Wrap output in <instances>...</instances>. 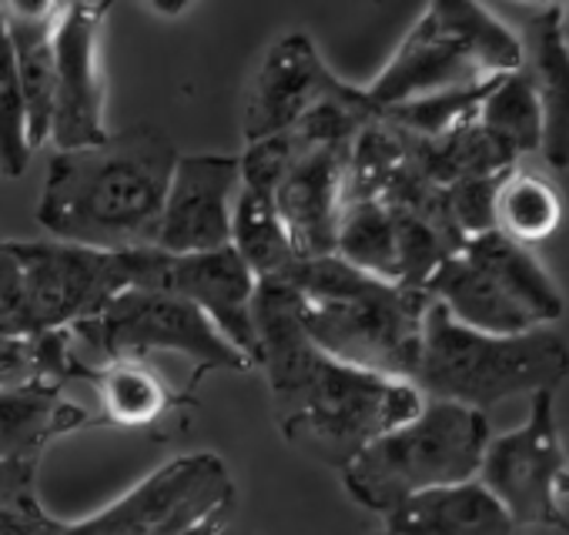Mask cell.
Listing matches in <instances>:
<instances>
[{
    "label": "cell",
    "instance_id": "30",
    "mask_svg": "<svg viewBox=\"0 0 569 535\" xmlns=\"http://www.w3.org/2000/svg\"><path fill=\"white\" fill-rule=\"evenodd\" d=\"M559 24H562V38H566V48H569V8H562Z\"/></svg>",
    "mask_w": 569,
    "mask_h": 535
},
{
    "label": "cell",
    "instance_id": "4",
    "mask_svg": "<svg viewBox=\"0 0 569 535\" xmlns=\"http://www.w3.org/2000/svg\"><path fill=\"white\" fill-rule=\"evenodd\" d=\"M158 248L94 251L64 241H0V339L68 332L131 289H148Z\"/></svg>",
    "mask_w": 569,
    "mask_h": 535
},
{
    "label": "cell",
    "instance_id": "5",
    "mask_svg": "<svg viewBox=\"0 0 569 535\" xmlns=\"http://www.w3.org/2000/svg\"><path fill=\"white\" fill-rule=\"evenodd\" d=\"M569 375V349L552 329L486 335L459 325L429 299L412 385L429 402L482 412L512 398L556 392Z\"/></svg>",
    "mask_w": 569,
    "mask_h": 535
},
{
    "label": "cell",
    "instance_id": "15",
    "mask_svg": "<svg viewBox=\"0 0 569 535\" xmlns=\"http://www.w3.org/2000/svg\"><path fill=\"white\" fill-rule=\"evenodd\" d=\"M148 289L171 292L191 302L251 365H258V339L251 319L258 282L231 248H218L204 254L158 251Z\"/></svg>",
    "mask_w": 569,
    "mask_h": 535
},
{
    "label": "cell",
    "instance_id": "13",
    "mask_svg": "<svg viewBox=\"0 0 569 535\" xmlns=\"http://www.w3.org/2000/svg\"><path fill=\"white\" fill-rule=\"evenodd\" d=\"M356 94L342 84L306 34L278 38L261 58L244 98V141H268L289 134L312 111Z\"/></svg>",
    "mask_w": 569,
    "mask_h": 535
},
{
    "label": "cell",
    "instance_id": "23",
    "mask_svg": "<svg viewBox=\"0 0 569 535\" xmlns=\"http://www.w3.org/2000/svg\"><path fill=\"white\" fill-rule=\"evenodd\" d=\"M562 224V198L536 171L512 168L502 174L492 201V228L522 248H532L556 234Z\"/></svg>",
    "mask_w": 569,
    "mask_h": 535
},
{
    "label": "cell",
    "instance_id": "7",
    "mask_svg": "<svg viewBox=\"0 0 569 535\" xmlns=\"http://www.w3.org/2000/svg\"><path fill=\"white\" fill-rule=\"evenodd\" d=\"M489 438L482 412L426 398L419 415L366 445L342 468V485L362 508L386 518L419 492L476 478Z\"/></svg>",
    "mask_w": 569,
    "mask_h": 535
},
{
    "label": "cell",
    "instance_id": "1",
    "mask_svg": "<svg viewBox=\"0 0 569 535\" xmlns=\"http://www.w3.org/2000/svg\"><path fill=\"white\" fill-rule=\"evenodd\" d=\"M251 319L254 369L268 375L274 422L296 448L342 472L366 445L419 415L426 398L412 382L352 369L309 339L292 285L258 282Z\"/></svg>",
    "mask_w": 569,
    "mask_h": 535
},
{
    "label": "cell",
    "instance_id": "8",
    "mask_svg": "<svg viewBox=\"0 0 569 535\" xmlns=\"http://www.w3.org/2000/svg\"><path fill=\"white\" fill-rule=\"evenodd\" d=\"M459 325L486 335H526L562 319V292L532 248L496 228L466 238L422 289Z\"/></svg>",
    "mask_w": 569,
    "mask_h": 535
},
{
    "label": "cell",
    "instance_id": "24",
    "mask_svg": "<svg viewBox=\"0 0 569 535\" xmlns=\"http://www.w3.org/2000/svg\"><path fill=\"white\" fill-rule=\"evenodd\" d=\"M476 124L512 168H519L526 154L539 151L542 124H539V108H536V98L522 68L492 81L489 94L482 98L476 111Z\"/></svg>",
    "mask_w": 569,
    "mask_h": 535
},
{
    "label": "cell",
    "instance_id": "6",
    "mask_svg": "<svg viewBox=\"0 0 569 535\" xmlns=\"http://www.w3.org/2000/svg\"><path fill=\"white\" fill-rule=\"evenodd\" d=\"M519 68V38L492 11L469 0H439L422 11L366 94L382 114L412 101L482 88Z\"/></svg>",
    "mask_w": 569,
    "mask_h": 535
},
{
    "label": "cell",
    "instance_id": "17",
    "mask_svg": "<svg viewBox=\"0 0 569 535\" xmlns=\"http://www.w3.org/2000/svg\"><path fill=\"white\" fill-rule=\"evenodd\" d=\"M562 8H539L526 14L519 38L522 74L539 108V151L552 171L569 168V48L559 24Z\"/></svg>",
    "mask_w": 569,
    "mask_h": 535
},
{
    "label": "cell",
    "instance_id": "14",
    "mask_svg": "<svg viewBox=\"0 0 569 535\" xmlns=\"http://www.w3.org/2000/svg\"><path fill=\"white\" fill-rule=\"evenodd\" d=\"M238 191L241 164L234 154H178L154 248L164 254H204L231 248V214Z\"/></svg>",
    "mask_w": 569,
    "mask_h": 535
},
{
    "label": "cell",
    "instance_id": "11",
    "mask_svg": "<svg viewBox=\"0 0 569 535\" xmlns=\"http://www.w3.org/2000/svg\"><path fill=\"white\" fill-rule=\"evenodd\" d=\"M476 478L499 498L516 525L569 528L556 502V492L566 478L556 392H536L529 418L519 428L489 438Z\"/></svg>",
    "mask_w": 569,
    "mask_h": 535
},
{
    "label": "cell",
    "instance_id": "10",
    "mask_svg": "<svg viewBox=\"0 0 569 535\" xmlns=\"http://www.w3.org/2000/svg\"><path fill=\"white\" fill-rule=\"evenodd\" d=\"M234 482L214 452L171 458L108 508L61 522L54 535H178L211 518H231Z\"/></svg>",
    "mask_w": 569,
    "mask_h": 535
},
{
    "label": "cell",
    "instance_id": "28",
    "mask_svg": "<svg viewBox=\"0 0 569 535\" xmlns=\"http://www.w3.org/2000/svg\"><path fill=\"white\" fill-rule=\"evenodd\" d=\"M38 498V465L0 462V505H31Z\"/></svg>",
    "mask_w": 569,
    "mask_h": 535
},
{
    "label": "cell",
    "instance_id": "22",
    "mask_svg": "<svg viewBox=\"0 0 569 535\" xmlns=\"http://www.w3.org/2000/svg\"><path fill=\"white\" fill-rule=\"evenodd\" d=\"M231 251L244 261L254 282H284L299 254L289 241V231L278 221L268 198L241 188L231 214Z\"/></svg>",
    "mask_w": 569,
    "mask_h": 535
},
{
    "label": "cell",
    "instance_id": "26",
    "mask_svg": "<svg viewBox=\"0 0 569 535\" xmlns=\"http://www.w3.org/2000/svg\"><path fill=\"white\" fill-rule=\"evenodd\" d=\"M31 144H28V108L14 71V51L11 38L0 24V174L21 178L31 164Z\"/></svg>",
    "mask_w": 569,
    "mask_h": 535
},
{
    "label": "cell",
    "instance_id": "18",
    "mask_svg": "<svg viewBox=\"0 0 569 535\" xmlns=\"http://www.w3.org/2000/svg\"><path fill=\"white\" fill-rule=\"evenodd\" d=\"M61 4H4L0 24H4L14 51V71L28 108V144L31 151L51 144V118H54V88H58V31Z\"/></svg>",
    "mask_w": 569,
    "mask_h": 535
},
{
    "label": "cell",
    "instance_id": "29",
    "mask_svg": "<svg viewBox=\"0 0 569 535\" xmlns=\"http://www.w3.org/2000/svg\"><path fill=\"white\" fill-rule=\"evenodd\" d=\"M228 528V518H211V522H201L188 532H178V535H221Z\"/></svg>",
    "mask_w": 569,
    "mask_h": 535
},
{
    "label": "cell",
    "instance_id": "25",
    "mask_svg": "<svg viewBox=\"0 0 569 535\" xmlns=\"http://www.w3.org/2000/svg\"><path fill=\"white\" fill-rule=\"evenodd\" d=\"M81 359L68 332H48L31 339H0V392L8 388H64L74 382Z\"/></svg>",
    "mask_w": 569,
    "mask_h": 535
},
{
    "label": "cell",
    "instance_id": "16",
    "mask_svg": "<svg viewBox=\"0 0 569 535\" xmlns=\"http://www.w3.org/2000/svg\"><path fill=\"white\" fill-rule=\"evenodd\" d=\"M292 134V131H289ZM299 138V134H296ZM302 141V138H299ZM352 144H306L271 191V208L299 258L336 254Z\"/></svg>",
    "mask_w": 569,
    "mask_h": 535
},
{
    "label": "cell",
    "instance_id": "3",
    "mask_svg": "<svg viewBox=\"0 0 569 535\" xmlns=\"http://www.w3.org/2000/svg\"><path fill=\"white\" fill-rule=\"evenodd\" d=\"M302 299L309 339L332 359L409 382L416 372L429 295L372 279L339 254L299 258L284 275Z\"/></svg>",
    "mask_w": 569,
    "mask_h": 535
},
{
    "label": "cell",
    "instance_id": "27",
    "mask_svg": "<svg viewBox=\"0 0 569 535\" xmlns=\"http://www.w3.org/2000/svg\"><path fill=\"white\" fill-rule=\"evenodd\" d=\"M58 518L44 512L41 502L31 505H0V535H54Z\"/></svg>",
    "mask_w": 569,
    "mask_h": 535
},
{
    "label": "cell",
    "instance_id": "2",
    "mask_svg": "<svg viewBox=\"0 0 569 535\" xmlns=\"http://www.w3.org/2000/svg\"><path fill=\"white\" fill-rule=\"evenodd\" d=\"M174 144L158 131L108 134L101 144L54 151L38 201L51 241L94 251H148L158 244Z\"/></svg>",
    "mask_w": 569,
    "mask_h": 535
},
{
    "label": "cell",
    "instance_id": "20",
    "mask_svg": "<svg viewBox=\"0 0 569 535\" xmlns=\"http://www.w3.org/2000/svg\"><path fill=\"white\" fill-rule=\"evenodd\" d=\"M84 425H98L94 415L61 398V388L38 385L0 392V462L38 465L54 438Z\"/></svg>",
    "mask_w": 569,
    "mask_h": 535
},
{
    "label": "cell",
    "instance_id": "19",
    "mask_svg": "<svg viewBox=\"0 0 569 535\" xmlns=\"http://www.w3.org/2000/svg\"><path fill=\"white\" fill-rule=\"evenodd\" d=\"M516 522L479 482L419 492L386 515V535H512Z\"/></svg>",
    "mask_w": 569,
    "mask_h": 535
},
{
    "label": "cell",
    "instance_id": "12",
    "mask_svg": "<svg viewBox=\"0 0 569 535\" xmlns=\"http://www.w3.org/2000/svg\"><path fill=\"white\" fill-rule=\"evenodd\" d=\"M111 8L108 4H61L54 54H58V88L51 144L54 151L91 148L108 138L104 128V68H101V34Z\"/></svg>",
    "mask_w": 569,
    "mask_h": 535
},
{
    "label": "cell",
    "instance_id": "21",
    "mask_svg": "<svg viewBox=\"0 0 569 535\" xmlns=\"http://www.w3.org/2000/svg\"><path fill=\"white\" fill-rule=\"evenodd\" d=\"M78 378L88 382L98 395L101 405L98 425L144 428L154 425L171 405H178V398L158 378L151 362H104V365L81 362Z\"/></svg>",
    "mask_w": 569,
    "mask_h": 535
},
{
    "label": "cell",
    "instance_id": "9",
    "mask_svg": "<svg viewBox=\"0 0 569 535\" xmlns=\"http://www.w3.org/2000/svg\"><path fill=\"white\" fill-rule=\"evenodd\" d=\"M81 362H148L158 352L191 359L201 372H251L254 365L184 299L154 289L118 295L94 319L68 329Z\"/></svg>",
    "mask_w": 569,
    "mask_h": 535
}]
</instances>
